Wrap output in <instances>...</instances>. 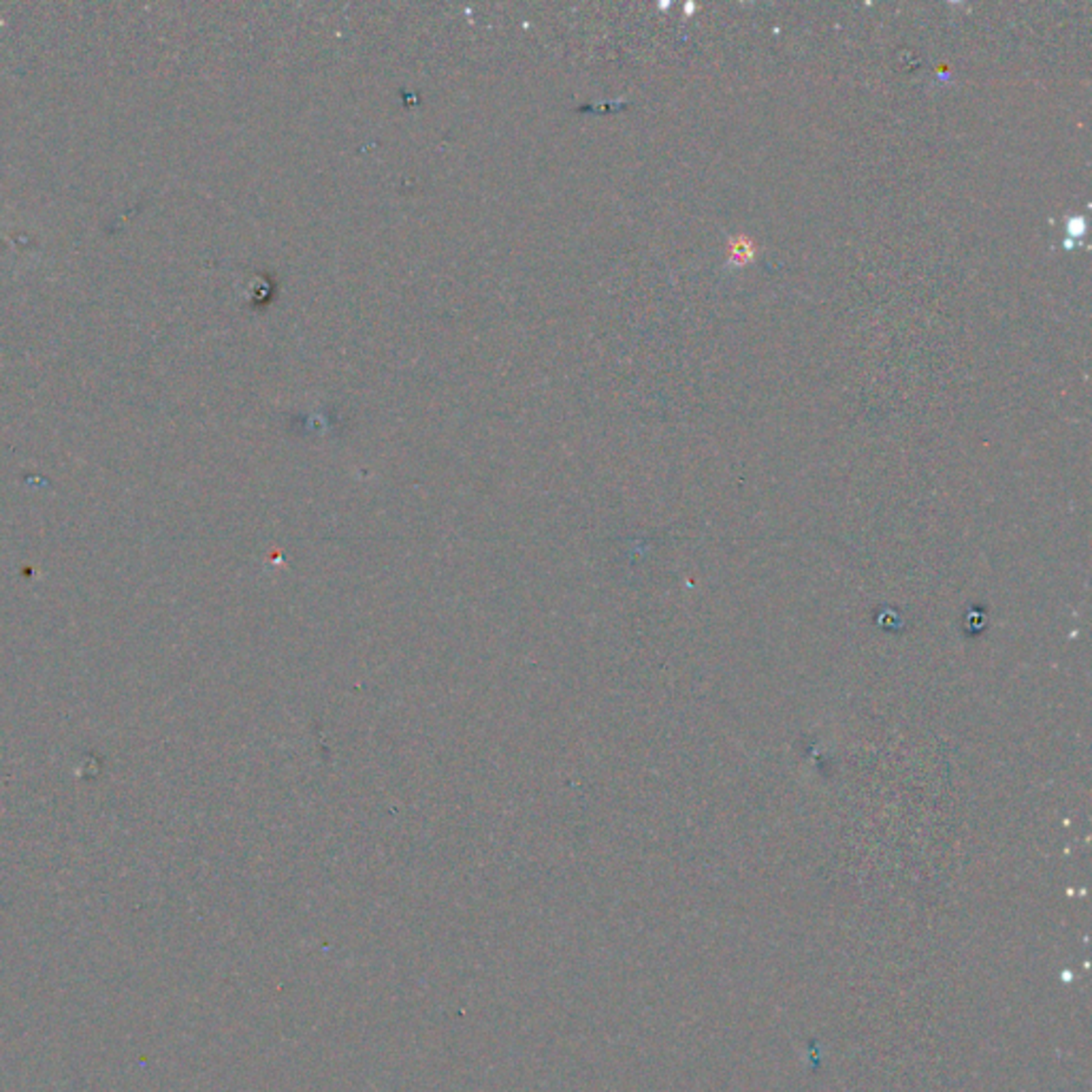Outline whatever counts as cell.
I'll list each match as a JSON object with an SVG mask.
<instances>
[{"mask_svg": "<svg viewBox=\"0 0 1092 1092\" xmlns=\"http://www.w3.org/2000/svg\"><path fill=\"white\" fill-rule=\"evenodd\" d=\"M755 254V246L753 241L747 240V237H732L730 241V260L736 265H743L747 260L753 259Z\"/></svg>", "mask_w": 1092, "mask_h": 1092, "instance_id": "1", "label": "cell"}]
</instances>
